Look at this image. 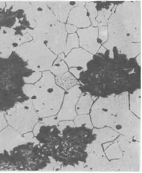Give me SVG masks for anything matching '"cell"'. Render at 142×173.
Returning a JSON list of instances; mask_svg holds the SVG:
<instances>
[{"instance_id": "obj_1", "label": "cell", "mask_w": 142, "mask_h": 173, "mask_svg": "<svg viewBox=\"0 0 142 173\" xmlns=\"http://www.w3.org/2000/svg\"><path fill=\"white\" fill-rule=\"evenodd\" d=\"M115 10L108 21V35L141 27V8L136 6L132 1L119 4Z\"/></svg>"}, {"instance_id": "obj_2", "label": "cell", "mask_w": 142, "mask_h": 173, "mask_svg": "<svg viewBox=\"0 0 142 173\" xmlns=\"http://www.w3.org/2000/svg\"><path fill=\"white\" fill-rule=\"evenodd\" d=\"M21 55L30 69L41 72L49 70L57 56L44 43L35 41L23 48Z\"/></svg>"}, {"instance_id": "obj_3", "label": "cell", "mask_w": 142, "mask_h": 173, "mask_svg": "<svg viewBox=\"0 0 142 173\" xmlns=\"http://www.w3.org/2000/svg\"><path fill=\"white\" fill-rule=\"evenodd\" d=\"M38 116L32 100L29 99L10 111L6 119L8 125L22 134L30 131L31 126L37 120Z\"/></svg>"}, {"instance_id": "obj_4", "label": "cell", "mask_w": 142, "mask_h": 173, "mask_svg": "<svg viewBox=\"0 0 142 173\" xmlns=\"http://www.w3.org/2000/svg\"><path fill=\"white\" fill-rule=\"evenodd\" d=\"M115 95L114 94L103 95L94 102L90 116L94 124L102 126L115 122L116 114Z\"/></svg>"}, {"instance_id": "obj_5", "label": "cell", "mask_w": 142, "mask_h": 173, "mask_svg": "<svg viewBox=\"0 0 142 173\" xmlns=\"http://www.w3.org/2000/svg\"><path fill=\"white\" fill-rule=\"evenodd\" d=\"M68 34L65 23L58 21L45 30L42 43L58 55L64 51Z\"/></svg>"}, {"instance_id": "obj_6", "label": "cell", "mask_w": 142, "mask_h": 173, "mask_svg": "<svg viewBox=\"0 0 142 173\" xmlns=\"http://www.w3.org/2000/svg\"><path fill=\"white\" fill-rule=\"evenodd\" d=\"M31 16L34 20V30H45L58 21L46 1L33 2Z\"/></svg>"}, {"instance_id": "obj_7", "label": "cell", "mask_w": 142, "mask_h": 173, "mask_svg": "<svg viewBox=\"0 0 142 173\" xmlns=\"http://www.w3.org/2000/svg\"><path fill=\"white\" fill-rule=\"evenodd\" d=\"M82 93L80 85L65 91L61 107L55 115L57 119H72L76 117V105Z\"/></svg>"}, {"instance_id": "obj_8", "label": "cell", "mask_w": 142, "mask_h": 173, "mask_svg": "<svg viewBox=\"0 0 142 173\" xmlns=\"http://www.w3.org/2000/svg\"><path fill=\"white\" fill-rule=\"evenodd\" d=\"M76 33L78 35L79 47L95 55L101 45L98 38V28L91 25L89 27L78 28Z\"/></svg>"}, {"instance_id": "obj_9", "label": "cell", "mask_w": 142, "mask_h": 173, "mask_svg": "<svg viewBox=\"0 0 142 173\" xmlns=\"http://www.w3.org/2000/svg\"><path fill=\"white\" fill-rule=\"evenodd\" d=\"M25 138L14 128L8 125L0 132V154L5 151L13 150L15 147L25 143Z\"/></svg>"}, {"instance_id": "obj_10", "label": "cell", "mask_w": 142, "mask_h": 173, "mask_svg": "<svg viewBox=\"0 0 142 173\" xmlns=\"http://www.w3.org/2000/svg\"><path fill=\"white\" fill-rule=\"evenodd\" d=\"M93 55L81 47L73 49L65 57L64 60L69 68H82L84 72L88 69L87 64L93 59Z\"/></svg>"}, {"instance_id": "obj_11", "label": "cell", "mask_w": 142, "mask_h": 173, "mask_svg": "<svg viewBox=\"0 0 142 173\" xmlns=\"http://www.w3.org/2000/svg\"><path fill=\"white\" fill-rule=\"evenodd\" d=\"M85 4V1H79L78 6L70 10L67 23L73 25L78 28H87L91 26V23L88 15Z\"/></svg>"}, {"instance_id": "obj_12", "label": "cell", "mask_w": 142, "mask_h": 173, "mask_svg": "<svg viewBox=\"0 0 142 173\" xmlns=\"http://www.w3.org/2000/svg\"><path fill=\"white\" fill-rule=\"evenodd\" d=\"M46 2L57 20L65 23L70 10L78 6L79 1H46Z\"/></svg>"}, {"instance_id": "obj_13", "label": "cell", "mask_w": 142, "mask_h": 173, "mask_svg": "<svg viewBox=\"0 0 142 173\" xmlns=\"http://www.w3.org/2000/svg\"><path fill=\"white\" fill-rule=\"evenodd\" d=\"M116 48L119 54L125 55L129 60L136 57L140 53L141 43L132 42L126 39L122 42Z\"/></svg>"}, {"instance_id": "obj_14", "label": "cell", "mask_w": 142, "mask_h": 173, "mask_svg": "<svg viewBox=\"0 0 142 173\" xmlns=\"http://www.w3.org/2000/svg\"><path fill=\"white\" fill-rule=\"evenodd\" d=\"M93 102L89 92H82L76 105V112L79 115L89 113Z\"/></svg>"}, {"instance_id": "obj_15", "label": "cell", "mask_w": 142, "mask_h": 173, "mask_svg": "<svg viewBox=\"0 0 142 173\" xmlns=\"http://www.w3.org/2000/svg\"><path fill=\"white\" fill-rule=\"evenodd\" d=\"M55 81L56 84L65 91L80 84L78 79L69 71L55 76Z\"/></svg>"}, {"instance_id": "obj_16", "label": "cell", "mask_w": 142, "mask_h": 173, "mask_svg": "<svg viewBox=\"0 0 142 173\" xmlns=\"http://www.w3.org/2000/svg\"><path fill=\"white\" fill-rule=\"evenodd\" d=\"M141 89H136L128 94V102L130 111L136 116L140 118L141 104Z\"/></svg>"}, {"instance_id": "obj_17", "label": "cell", "mask_w": 142, "mask_h": 173, "mask_svg": "<svg viewBox=\"0 0 142 173\" xmlns=\"http://www.w3.org/2000/svg\"><path fill=\"white\" fill-rule=\"evenodd\" d=\"M65 57L64 52L58 55L49 70L55 76L60 75L69 71V67L64 60Z\"/></svg>"}, {"instance_id": "obj_18", "label": "cell", "mask_w": 142, "mask_h": 173, "mask_svg": "<svg viewBox=\"0 0 142 173\" xmlns=\"http://www.w3.org/2000/svg\"><path fill=\"white\" fill-rule=\"evenodd\" d=\"M79 47V38L77 33L76 32L68 34L65 47L63 52L65 56H66L73 49Z\"/></svg>"}, {"instance_id": "obj_19", "label": "cell", "mask_w": 142, "mask_h": 173, "mask_svg": "<svg viewBox=\"0 0 142 173\" xmlns=\"http://www.w3.org/2000/svg\"><path fill=\"white\" fill-rule=\"evenodd\" d=\"M85 7L89 14V16L91 25L94 27H98L99 24L96 18L98 15V11L96 8V3L93 1H85Z\"/></svg>"}, {"instance_id": "obj_20", "label": "cell", "mask_w": 142, "mask_h": 173, "mask_svg": "<svg viewBox=\"0 0 142 173\" xmlns=\"http://www.w3.org/2000/svg\"><path fill=\"white\" fill-rule=\"evenodd\" d=\"M122 33L130 42L134 43L141 42V27L132 29Z\"/></svg>"}, {"instance_id": "obj_21", "label": "cell", "mask_w": 142, "mask_h": 173, "mask_svg": "<svg viewBox=\"0 0 142 173\" xmlns=\"http://www.w3.org/2000/svg\"><path fill=\"white\" fill-rule=\"evenodd\" d=\"M42 72L33 70L29 76L25 77L24 79L25 82L29 84H33L36 82L41 78Z\"/></svg>"}, {"instance_id": "obj_22", "label": "cell", "mask_w": 142, "mask_h": 173, "mask_svg": "<svg viewBox=\"0 0 142 173\" xmlns=\"http://www.w3.org/2000/svg\"><path fill=\"white\" fill-rule=\"evenodd\" d=\"M69 71L77 79H78L80 78L81 73L84 72V70L81 67H74L69 68Z\"/></svg>"}, {"instance_id": "obj_23", "label": "cell", "mask_w": 142, "mask_h": 173, "mask_svg": "<svg viewBox=\"0 0 142 173\" xmlns=\"http://www.w3.org/2000/svg\"><path fill=\"white\" fill-rule=\"evenodd\" d=\"M109 8L108 9H106L105 8H103L101 9L104 16V18L106 21L108 22V20L111 14V10L114 4L113 3H110V5H108Z\"/></svg>"}, {"instance_id": "obj_24", "label": "cell", "mask_w": 142, "mask_h": 173, "mask_svg": "<svg viewBox=\"0 0 142 173\" xmlns=\"http://www.w3.org/2000/svg\"><path fill=\"white\" fill-rule=\"evenodd\" d=\"M8 125L4 114L0 113V132Z\"/></svg>"}, {"instance_id": "obj_25", "label": "cell", "mask_w": 142, "mask_h": 173, "mask_svg": "<svg viewBox=\"0 0 142 173\" xmlns=\"http://www.w3.org/2000/svg\"><path fill=\"white\" fill-rule=\"evenodd\" d=\"M65 27L68 34L75 33L78 29V28L76 26L67 23H65Z\"/></svg>"}, {"instance_id": "obj_26", "label": "cell", "mask_w": 142, "mask_h": 173, "mask_svg": "<svg viewBox=\"0 0 142 173\" xmlns=\"http://www.w3.org/2000/svg\"><path fill=\"white\" fill-rule=\"evenodd\" d=\"M106 50V49L102 45H101L97 53H101L104 54Z\"/></svg>"}, {"instance_id": "obj_27", "label": "cell", "mask_w": 142, "mask_h": 173, "mask_svg": "<svg viewBox=\"0 0 142 173\" xmlns=\"http://www.w3.org/2000/svg\"><path fill=\"white\" fill-rule=\"evenodd\" d=\"M132 2L136 6L141 8V1H133Z\"/></svg>"}, {"instance_id": "obj_28", "label": "cell", "mask_w": 142, "mask_h": 173, "mask_svg": "<svg viewBox=\"0 0 142 173\" xmlns=\"http://www.w3.org/2000/svg\"><path fill=\"white\" fill-rule=\"evenodd\" d=\"M136 60L139 66L141 65V53H140L136 57Z\"/></svg>"}]
</instances>
